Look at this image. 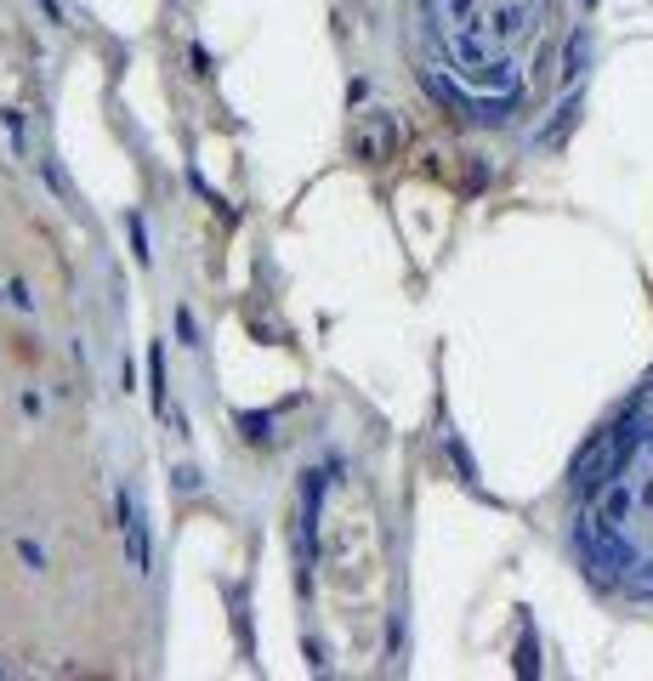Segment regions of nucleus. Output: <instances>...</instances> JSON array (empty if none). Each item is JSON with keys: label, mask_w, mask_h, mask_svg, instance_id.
<instances>
[{"label": "nucleus", "mask_w": 653, "mask_h": 681, "mask_svg": "<svg viewBox=\"0 0 653 681\" xmlns=\"http://www.w3.org/2000/svg\"><path fill=\"white\" fill-rule=\"evenodd\" d=\"M381 23L404 91L466 148H540L580 97L585 0H381Z\"/></svg>", "instance_id": "nucleus-1"}, {"label": "nucleus", "mask_w": 653, "mask_h": 681, "mask_svg": "<svg viewBox=\"0 0 653 681\" xmlns=\"http://www.w3.org/2000/svg\"><path fill=\"white\" fill-rule=\"evenodd\" d=\"M563 540L602 596L653 608V375L580 449L563 494Z\"/></svg>", "instance_id": "nucleus-2"}]
</instances>
